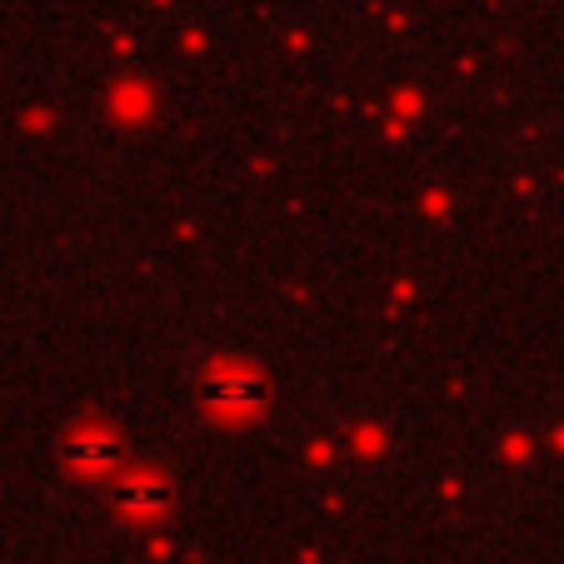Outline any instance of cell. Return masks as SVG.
Segmentation results:
<instances>
[{"label":"cell","mask_w":564,"mask_h":564,"mask_svg":"<svg viewBox=\"0 0 564 564\" xmlns=\"http://www.w3.org/2000/svg\"><path fill=\"white\" fill-rule=\"evenodd\" d=\"M120 459V445L110 435H86L80 440V465L86 469H110Z\"/></svg>","instance_id":"2"},{"label":"cell","mask_w":564,"mask_h":564,"mask_svg":"<svg viewBox=\"0 0 564 564\" xmlns=\"http://www.w3.org/2000/svg\"><path fill=\"white\" fill-rule=\"evenodd\" d=\"M160 505H165V485H160V479H126V485H120V510H126L130 520H150Z\"/></svg>","instance_id":"1"}]
</instances>
